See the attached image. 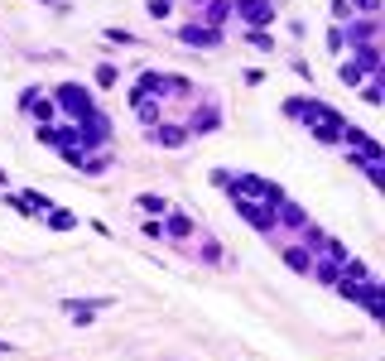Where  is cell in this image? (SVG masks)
Masks as SVG:
<instances>
[{
	"label": "cell",
	"instance_id": "8992f818",
	"mask_svg": "<svg viewBox=\"0 0 385 361\" xmlns=\"http://www.w3.org/2000/svg\"><path fill=\"white\" fill-rule=\"evenodd\" d=\"M150 140H154V145H169V150H179V145L188 140V125H169V121H159V125H150Z\"/></svg>",
	"mask_w": 385,
	"mask_h": 361
},
{
	"label": "cell",
	"instance_id": "d4e9b609",
	"mask_svg": "<svg viewBox=\"0 0 385 361\" xmlns=\"http://www.w3.org/2000/svg\"><path fill=\"white\" fill-rule=\"evenodd\" d=\"M192 5H197V0H192Z\"/></svg>",
	"mask_w": 385,
	"mask_h": 361
},
{
	"label": "cell",
	"instance_id": "484cf974",
	"mask_svg": "<svg viewBox=\"0 0 385 361\" xmlns=\"http://www.w3.org/2000/svg\"><path fill=\"white\" fill-rule=\"evenodd\" d=\"M44 5H48V0H44Z\"/></svg>",
	"mask_w": 385,
	"mask_h": 361
},
{
	"label": "cell",
	"instance_id": "7402d4cb",
	"mask_svg": "<svg viewBox=\"0 0 385 361\" xmlns=\"http://www.w3.org/2000/svg\"><path fill=\"white\" fill-rule=\"evenodd\" d=\"M140 231H145V236H150V241H159V236H164V222H145V227H140Z\"/></svg>",
	"mask_w": 385,
	"mask_h": 361
},
{
	"label": "cell",
	"instance_id": "603a6c76",
	"mask_svg": "<svg viewBox=\"0 0 385 361\" xmlns=\"http://www.w3.org/2000/svg\"><path fill=\"white\" fill-rule=\"evenodd\" d=\"M150 15L154 19H169V0H150Z\"/></svg>",
	"mask_w": 385,
	"mask_h": 361
},
{
	"label": "cell",
	"instance_id": "5bb4252c",
	"mask_svg": "<svg viewBox=\"0 0 385 361\" xmlns=\"http://www.w3.org/2000/svg\"><path fill=\"white\" fill-rule=\"evenodd\" d=\"M226 15H231V0H207V19H212V29H217Z\"/></svg>",
	"mask_w": 385,
	"mask_h": 361
},
{
	"label": "cell",
	"instance_id": "277c9868",
	"mask_svg": "<svg viewBox=\"0 0 385 361\" xmlns=\"http://www.w3.org/2000/svg\"><path fill=\"white\" fill-rule=\"evenodd\" d=\"M231 207L256 227V231H275V207H256L251 197H241V193H231Z\"/></svg>",
	"mask_w": 385,
	"mask_h": 361
},
{
	"label": "cell",
	"instance_id": "d6986e66",
	"mask_svg": "<svg viewBox=\"0 0 385 361\" xmlns=\"http://www.w3.org/2000/svg\"><path fill=\"white\" fill-rule=\"evenodd\" d=\"M332 19H342V24H347V19H352V5H347V0H332Z\"/></svg>",
	"mask_w": 385,
	"mask_h": 361
},
{
	"label": "cell",
	"instance_id": "e0dca14e",
	"mask_svg": "<svg viewBox=\"0 0 385 361\" xmlns=\"http://www.w3.org/2000/svg\"><path fill=\"white\" fill-rule=\"evenodd\" d=\"M140 207H145V212H159V217L169 212V202H164V197H154V193H145V197H140Z\"/></svg>",
	"mask_w": 385,
	"mask_h": 361
},
{
	"label": "cell",
	"instance_id": "ac0fdd59",
	"mask_svg": "<svg viewBox=\"0 0 385 361\" xmlns=\"http://www.w3.org/2000/svg\"><path fill=\"white\" fill-rule=\"evenodd\" d=\"M48 227H53V231H68V227H73V212H48Z\"/></svg>",
	"mask_w": 385,
	"mask_h": 361
},
{
	"label": "cell",
	"instance_id": "7a4b0ae2",
	"mask_svg": "<svg viewBox=\"0 0 385 361\" xmlns=\"http://www.w3.org/2000/svg\"><path fill=\"white\" fill-rule=\"evenodd\" d=\"M53 106H63L78 125H82V121H92V116H101V111H96V101L87 96V87H78V82H63V87L53 91Z\"/></svg>",
	"mask_w": 385,
	"mask_h": 361
},
{
	"label": "cell",
	"instance_id": "cb8c5ba5",
	"mask_svg": "<svg viewBox=\"0 0 385 361\" xmlns=\"http://www.w3.org/2000/svg\"><path fill=\"white\" fill-rule=\"evenodd\" d=\"M352 10H361V15H376V10H381V0H352Z\"/></svg>",
	"mask_w": 385,
	"mask_h": 361
},
{
	"label": "cell",
	"instance_id": "30bf717a",
	"mask_svg": "<svg viewBox=\"0 0 385 361\" xmlns=\"http://www.w3.org/2000/svg\"><path fill=\"white\" fill-rule=\"evenodd\" d=\"M24 111H29V116H34L39 125H53V116H58V106H53V96H34V101H29Z\"/></svg>",
	"mask_w": 385,
	"mask_h": 361
},
{
	"label": "cell",
	"instance_id": "5b68a950",
	"mask_svg": "<svg viewBox=\"0 0 385 361\" xmlns=\"http://www.w3.org/2000/svg\"><path fill=\"white\" fill-rule=\"evenodd\" d=\"M179 39L192 44V49H217V44H222V34H217L212 24H183V29H179Z\"/></svg>",
	"mask_w": 385,
	"mask_h": 361
},
{
	"label": "cell",
	"instance_id": "44dd1931",
	"mask_svg": "<svg viewBox=\"0 0 385 361\" xmlns=\"http://www.w3.org/2000/svg\"><path fill=\"white\" fill-rule=\"evenodd\" d=\"M328 49H332V53H342V49H347V39H342V29H328Z\"/></svg>",
	"mask_w": 385,
	"mask_h": 361
},
{
	"label": "cell",
	"instance_id": "9c48e42d",
	"mask_svg": "<svg viewBox=\"0 0 385 361\" xmlns=\"http://www.w3.org/2000/svg\"><path fill=\"white\" fill-rule=\"evenodd\" d=\"M285 265L298 270V274H308L313 270V251H308V246H285Z\"/></svg>",
	"mask_w": 385,
	"mask_h": 361
},
{
	"label": "cell",
	"instance_id": "3957f363",
	"mask_svg": "<svg viewBox=\"0 0 385 361\" xmlns=\"http://www.w3.org/2000/svg\"><path fill=\"white\" fill-rule=\"evenodd\" d=\"M231 10H236V19L251 24V29H265V24L275 19V0H231Z\"/></svg>",
	"mask_w": 385,
	"mask_h": 361
},
{
	"label": "cell",
	"instance_id": "6da1fadb",
	"mask_svg": "<svg viewBox=\"0 0 385 361\" xmlns=\"http://www.w3.org/2000/svg\"><path fill=\"white\" fill-rule=\"evenodd\" d=\"M231 193H241V197H251V202H265V207H280V202H285V188L260 179V174H236V179H231Z\"/></svg>",
	"mask_w": 385,
	"mask_h": 361
},
{
	"label": "cell",
	"instance_id": "2e32d148",
	"mask_svg": "<svg viewBox=\"0 0 385 361\" xmlns=\"http://www.w3.org/2000/svg\"><path fill=\"white\" fill-rule=\"evenodd\" d=\"M116 82H120V73H116L111 63H101V68H96V87H116Z\"/></svg>",
	"mask_w": 385,
	"mask_h": 361
},
{
	"label": "cell",
	"instance_id": "9a60e30c",
	"mask_svg": "<svg viewBox=\"0 0 385 361\" xmlns=\"http://www.w3.org/2000/svg\"><path fill=\"white\" fill-rule=\"evenodd\" d=\"M337 78H342L347 87H361V82H366V73H361L357 63H342V73H337Z\"/></svg>",
	"mask_w": 385,
	"mask_h": 361
},
{
	"label": "cell",
	"instance_id": "7c38bea8",
	"mask_svg": "<svg viewBox=\"0 0 385 361\" xmlns=\"http://www.w3.org/2000/svg\"><path fill=\"white\" fill-rule=\"evenodd\" d=\"M135 96H164V78H159V73H140Z\"/></svg>",
	"mask_w": 385,
	"mask_h": 361
},
{
	"label": "cell",
	"instance_id": "52a82bcc",
	"mask_svg": "<svg viewBox=\"0 0 385 361\" xmlns=\"http://www.w3.org/2000/svg\"><path fill=\"white\" fill-rule=\"evenodd\" d=\"M63 308H68V318H78V323H92V313H96V308H111V299H68Z\"/></svg>",
	"mask_w": 385,
	"mask_h": 361
},
{
	"label": "cell",
	"instance_id": "4fadbf2b",
	"mask_svg": "<svg viewBox=\"0 0 385 361\" xmlns=\"http://www.w3.org/2000/svg\"><path fill=\"white\" fill-rule=\"evenodd\" d=\"M246 44H251V49H260V53H270V49H275V39H270L265 29H246Z\"/></svg>",
	"mask_w": 385,
	"mask_h": 361
},
{
	"label": "cell",
	"instance_id": "ba28073f",
	"mask_svg": "<svg viewBox=\"0 0 385 361\" xmlns=\"http://www.w3.org/2000/svg\"><path fill=\"white\" fill-rule=\"evenodd\" d=\"M222 125V116H217V106H202L197 116L188 121V135H207V130H217Z\"/></svg>",
	"mask_w": 385,
	"mask_h": 361
},
{
	"label": "cell",
	"instance_id": "8fae6325",
	"mask_svg": "<svg viewBox=\"0 0 385 361\" xmlns=\"http://www.w3.org/2000/svg\"><path fill=\"white\" fill-rule=\"evenodd\" d=\"M164 236H179V241H188V236H192V217H183V212H174V217L164 222Z\"/></svg>",
	"mask_w": 385,
	"mask_h": 361
},
{
	"label": "cell",
	"instance_id": "ffe728a7",
	"mask_svg": "<svg viewBox=\"0 0 385 361\" xmlns=\"http://www.w3.org/2000/svg\"><path fill=\"white\" fill-rule=\"evenodd\" d=\"M106 39H111V44H135V34H130V29H106Z\"/></svg>",
	"mask_w": 385,
	"mask_h": 361
}]
</instances>
